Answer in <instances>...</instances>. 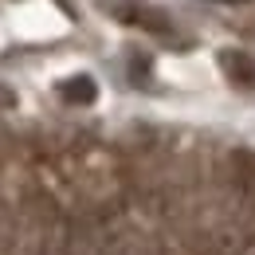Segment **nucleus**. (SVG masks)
<instances>
[{"label": "nucleus", "instance_id": "1", "mask_svg": "<svg viewBox=\"0 0 255 255\" xmlns=\"http://www.w3.org/2000/svg\"><path fill=\"white\" fill-rule=\"evenodd\" d=\"M59 95H63V98H75V102H91V98H95V83H91L87 75H79V83L59 87Z\"/></svg>", "mask_w": 255, "mask_h": 255}]
</instances>
